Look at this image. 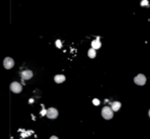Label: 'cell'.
Masks as SVG:
<instances>
[{"label":"cell","instance_id":"obj_1","mask_svg":"<svg viewBox=\"0 0 150 139\" xmlns=\"http://www.w3.org/2000/svg\"><path fill=\"white\" fill-rule=\"evenodd\" d=\"M101 115L105 120H110L113 117V111H112V108H109V106H104V108H102Z\"/></svg>","mask_w":150,"mask_h":139},{"label":"cell","instance_id":"obj_2","mask_svg":"<svg viewBox=\"0 0 150 139\" xmlns=\"http://www.w3.org/2000/svg\"><path fill=\"white\" fill-rule=\"evenodd\" d=\"M13 66H14V60L11 57H5L3 60V67L6 70H10L12 69Z\"/></svg>","mask_w":150,"mask_h":139},{"label":"cell","instance_id":"obj_3","mask_svg":"<svg viewBox=\"0 0 150 139\" xmlns=\"http://www.w3.org/2000/svg\"><path fill=\"white\" fill-rule=\"evenodd\" d=\"M46 116L49 119H56L57 116H58V111L54 108H50L46 111Z\"/></svg>","mask_w":150,"mask_h":139},{"label":"cell","instance_id":"obj_4","mask_svg":"<svg viewBox=\"0 0 150 139\" xmlns=\"http://www.w3.org/2000/svg\"><path fill=\"white\" fill-rule=\"evenodd\" d=\"M10 90L12 91L13 93H20L23 90V87L20 83L18 82H12L10 84Z\"/></svg>","mask_w":150,"mask_h":139},{"label":"cell","instance_id":"obj_5","mask_svg":"<svg viewBox=\"0 0 150 139\" xmlns=\"http://www.w3.org/2000/svg\"><path fill=\"white\" fill-rule=\"evenodd\" d=\"M134 82L139 86H142L144 85L146 83V77L143 74H139L138 76H136L135 79H134Z\"/></svg>","mask_w":150,"mask_h":139},{"label":"cell","instance_id":"obj_6","mask_svg":"<svg viewBox=\"0 0 150 139\" xmlns=\"http://www.w3.org/2000/svg\"><path fill=\"white\" fill-rule=\"evenodd\" d=\"M20 76H22L24 80H29V79L33 77V72L30 71V70H26V71H23L20 73Z\"/></svg>","mask_w":150,"mask_h":139},{"label":"cell","instance_id":"obj_7","mask_svg":"<svg viewBox=\"0 0 150 139\" xmlns=\"http://www.w3.org/2000/svg\"><path fill=\"white\" fill-rule=\"evenodd\" d=\"M54 81H55V83H57V84H60V83H64V81H66V77H64V75H56L55 77H54Z\"/></svg>","mask_w":150,"mask_h":139},{"label":"cell","instance_id":"obj_8","mask_svg":"<svg viewBox=\"0 0 150 139\" xmlns=\"http://www.w3.org/2000/svg\"><path fill=\"white\" fill-rule=\"evenodd\" d=\"M101 47V42H100L99 38H97L96 40L92 41V48L94 49H99Z\"/></svg>","mask_w":150,"mask_h":139},{"label":"cell","instance_id":"obj_9","mask_svg":"<svg viewBox=\"0 0 150 139\" xmlns=\"http://www.w3.org/2000/svg\"><path fill=\"white\" fill-rule=\"evenodd\" d=\"M111 108H112V111H117L121 108V102H119V101H115V102H112Z\"/></svg>","mask_w":150,"mask_h":139},{"label":"cell","instance_id":"obj_10","mask_svg":"<svg viewBox=\"0 0 150 139\" xmlns=\"http://www.w3.org/2000/svg\"><path fill=\"white\" fill-rule=\"evenodd\" d=\"M88 56L90 57V58H94L95 56H96V49L94 48H91L88 50Z\"/></svg>","mask_w":150,"mask_h":139},{"label":"cell","instance_id":"obj_11","mask_svg":"<svg viewBox=\"0 0 150 139\" xmlns=\"http://www.w3.org/2000/svg\"><path fill=\"white\" fill-rule=\"evenodd\" d=\"M93 103H94V106H99L100 101L97 98H95V99H93Z\"/></svg>","mask_w":150,"mask_h":139},{"label":"cell","instance_id":"obj_12","mask_svg":"<svg viewBox=\"0 0 150 139\" xmlns=\"http://www.w3.org/2000/svg\"><path fill=\"white\" fill-rule=\"evenodd\" d=\"M144 5H148V6H149V4H148V1H147V0H143L142 2H141V6H144Z\"/></svg>","mask_w":150,"mask_h":139},{"label":"cell","instance_id":"obj_13","mask_svg":"<svg viewBox=\"0 0 150 139\" xmlns=\"http://www.w3.org/2000/svg\"><path fill=\"white\" fill-rule=\"evenodd\" d=\"M55 43H56V46L58 47V48H61V42H60V40H57Z\"/></svg>","mask_w":150,"mask_h":139},{"label":"cell","instance_id":"obj_14","mask_svg":"<svg viewBox=\"0 0 150 139\" xmlns=\"http://www.w3.org/2000/svg\"><path fill=\"white\" fill-rule=\"evenodd\" d=\"M50 139H58V137H56V136H51Z\"/></svg>","mask_w":150,"mask_h":139},{"label":"cell","instance_id":"obj_15","mask_svg":"<svg viewBox=\"0 0 150 139\" xmlns=\"http://www.w3.org/2000/svg\"><path fill=\"white\" fill-rule=\"evenodd\" d=\"M149 113V117H150V109H149V113Z\"/></svg>","mask_w":150,"mask_h":139}]
</instances>
